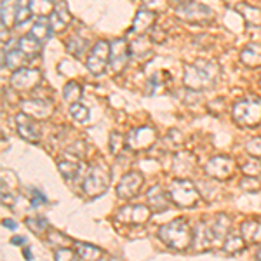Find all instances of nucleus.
Masks as SVG:
<instances>
[{
  "instance_id": "nucleus-1",
  "label": "nucleus",
  "mask_w": 261,
  "mask_h": 261,
  "mask_svg": "<svg viewBox=\"0 0 261 261\" xmlns=\"http://www.w3.org/2000/svg\"><path fill=\"white\" fill-rule=\"evenodd\" d=\"M159 237L162 239L164 242L169 247H174V249H185V247L190 246V226L185 220H176L169 223V225L162 226L159 230Z\"/></svg>"
},
{
  "instance_id": "nucleus-2",
  "label": "nucleus",
  "mask_w": 261,
  "mask_h": 261,
  "mask_svg": "<svg viewBox=\"0 0 261 261\" xmlns=\"http://www.w3.org/2000/svg\"><path fill=\"white\" fill-rule=\"evenodd\" d=\"M235 122L244 125H256L261 120V99L259 98H246L244 101H239L233 107Z\"/></svg>"
},
{
  "instance_id": "nucleus-3",
  "label": "nucleus",
  "mask_w": 261,
  "mask_h": 261,
  "mask_svg": "<svg viewBox=\"0 0 261 261\" xmlns=\"http://www.w3.org/2000/svg\"><path fill=\"white\" fill-rule=\"evenodd\" d=\"M216 70L213 66H209L207 63H202V65L197 66H188L187 68V86H193L197 82L195 89H202V87H209L213 86L214 81H216Z\"/></svg>"
},
{
  "instance_id": "nucleus-4",
  "label": "nucleus",
  "mask_w": 261,
  "mask_h": 261,
  "mask_svg": "<svg viewBox=\"0 0 261 261\" xmlns=\"http://www.w3.org/2000/svg\"><path fill=\"white\" fill-rule=\"evenodd\" d=\"M108 179H110L108 178V171L103 166L96 164V166L91 167L89 174H87L86 183H84V190H86V193H89L91 197L99 195V193L107 190Z\"/></svg>"
},
{
  "instance_id": "nucleus-5",
  "label": "nucleus",
  "mask_w": 261,
  "mask_h": 261,
  "mask_svg": "<svg viewBox=\"0 0 261 261\" xmlns=\"http://www.w3.org/2000/svg\"><path fill=\"white\" fill-rule=\"evenodd\" d=\"M172 199L178 205H195L199 202V193L190 181L178 179L172 183Z\"/></svg>"
},
{
  "instance_id": "nucleus-6",
  "label": "nucleus",
  "mask_w": 261,
  "mask_h": 261,
  "mask_svg": "<svg viewBox=\"0 0 261 261\" xmlns=\"http://www.w3.org/2000/svg\"><path fill=\"white\" fill-rule=\"evenodd\" d=\"M112 54L110 50V44L105 40L98 42V44L92 47L91 54H89V60H87V68H89L92 73H101L105 70V65L108 61V56Z\"/></svg>"
},
{
  "instance_id": "nucleus-7",
  "label": "nucleus",
  "mask_w": 261,
  "mask_h": 261,
  "mask_svg": "<svg viewBox=\"0 0 261 261\" xmlns=\"http://www.w3.org/2000/svg\"><path fill=\"white\" fill-rule=\"evenodd\" d=\"M141 183H143V178L138 172H129V174H125L124 178H122L119 187H117V195H119L120 199H130V197L138 193Z\"/></svg>"
},
{
  "instance_id": "nucleus-8",
  "label": "nucleus",
  "mask_w": 261,
  "mask_h": 261,
  "mask_svg": "<svg viewBox=\"0 0 261 261\" xmlns=\"http://www.w3.org/2000/svg\"><path fill=\"white\" fill-rule=\"evenodd\" d=\"M16 124H18L19 136L23 138V140H27V141H30V143L39 141V129H37L35 122H33L30 117L19 113V115L16 117Z\"/></svg>"
},
{
  "instance_id": "nucleus-9",
  "label": "nucleus",
  "mask_w": 261,
  "mask_h": 261,
  "mask_svg": "<svg viewBox=\"0 0 261 261\" xmlns=\"http://www.w3.org/2000/svg\"><path fill=\"white\" fill-rule=\"evenodd\" d=\"M37 82H39V71H33V70H19L11 79V84L19 91L30 89Z\"/></svg>"
},
{
  "instance_id": "nucleus-10",
  "label": "nucleus",
  "mask_w": 261,
  "mask_h": 261,
  "mask_svg": "<svg viewBox=\"0 0 261 261\" xmlns=\"http://www.w3.org/2000/svg\"><path fill=\"white\" fill-rule=\"evenodd\" d=\"M150 216V211L146 205H127L122 211L117 214V218L125 221H133V223H143L146 221Z\"/></svg>"
},
{
  "instance_id": "nucleus-11",
  "label": "nucleus",
  "mask_w": 261,
  "mask_h": 261,
  "mask_svg": "<svg viewBox=\"0 0 261 261\" xmlns=\"http://www.w3.org/2000/svg\"><path fill=\"white\" fill-rule=\"evenodd\" d=\"M112 68L113 71H122L127 63V47H125V40H115L113 42V49H112Z\"/></svg>"
},
{
  "instance_id": "nucleus-12",
  "label": "nucleus",
  "mask_w": 261,
  "mask_h": 261,
  "mask_svg": "<svg viewBox=\"0 0 261 261\" xmlns=\"http://www.w3.org/2000/svg\"><path fill=\"white\" fill-rule=\"evenodd\" d=\"M205 171L213 176H218V178H226V174L231 171V161H228V159H223V157L214 159V161H211L207 164Z\"/></svg>"
},
{
  "instance_id": "nucleus-13",
  "label": "nucleus",
  "mask_w": 261,
  "mask_h": 261,
  "mask_svg": "<svg viewBox=\"0 0 261 261\" xmlns=\"http://www.w3.org/2000/svg\"><path fill=\"white\" fill-rule=\"evenodd\" d=\"M40 40L37 39V37H23V39L19 40V49L24 53V56L28 58H33L35 54L40 53Z\"/></svg>"
},
{
  "instance_id": "nucleus-14",
  "label": "nucleus",
  "mask_w": 261,
  "mask_h": 261,
  "mask_svg": "<svg viewBox=\"0 0 261 261\" xmlns=\"http://www.w3.org/2000/svg\"><path fill=\"white\" fill-rule=\"evenodd\" d=\"M148 202L155 211H164V209H167V197L159 187L151 188L148 192Z\"/></svg>"
},
{
  "instance_id": "nucleus-15",
  "label": "nucleus",
  "mask_w": 261,
  "mask_h": 261,
  "mask_svg": "<svg viewBox=\"0 0 261 261\" xmlns=\"http://www.w3.org/2000/svg\"><path fill=\"white\" fill-rule=\"evenodd\" d=\"M75 251H77L79 258H82V259H96L103 254V251L94 246H89V244H77Z\"/></svg>"
},
{
  "instance_id": "nucleus-16",
  "label": "nucleus",
  "mask_w": 261,
  "mask_h": 261,
  "mask_svg": "<svg viewBox=\"0 0 261 261\" xmlns=\"http://www.w3.org/2000/svg\"><path fill=\"white\" fill-rule=\"evenodd\" d=\"M50 30H53V27H50V21L45 19V18H40L35 24H33L32 33H33V37H37L39 40H44V39H47V37H49Z\"/></svg>"
},
{
  "instance_id": "nucleus-17",
  "label": "nucleus",
  "mask_w": 261,
  "mask_h": 261,
  "mask_svg": "<svg viewBox=\"0 0 261 261\" xmlns=\"http://www.w3.org/2000/svg\"><path fill=\"white\" fill-rule=\"evenodd\" d=\"M23 56H24V53L21 49L9 50V53H7V61L4 63V65H7L9 68H16V66H19L21 63H23Z\"/></svg>"
},
{
  "instance_id": "nucleus-18",
  "label": "nucleus",
  "mask_w": 261,
  "mask_h": 261,
  "mask_svg": "<svg viewBox=\"0 0 261 261\" xmlns=\"http://www.w3.org/2000/svg\"><path fill=\"white\" fill-rule=\"evenodd\" d=\"M70 113H71V117H73L75 120H79V122H86L87 117H89V110H87V108L84 107V105H81V103L71 105Z\"/></svg>"
},
{
  "instance_id": "nucleus-19",
  "label": "nucleus",
  "mask_w": 261,
  "mask_h": 261,
  "mask_svg": "<svg viewBox=\"0 0 261 261\" xmlns=\"http://www.w3.org/2000/svg\"><path fill=\"white\" fill-rule=\"evenodd\" d=\"M60 169L63 172V176H66V178H73V176L79 172V162L61 161L60 162Z\"/></svg>"
},
{
  "instance_id": "nucleus-20",
  "label": "nucleus",
  "mask_w": 261,
  "mask_h": 261,
  "mask_svg": "<svg viewBox=\"0 0 261 261\" xmlns=\"http://www.w3.org/2000/svg\"><path fill=\"white\" fill-rule=\"evenodd\" d=\"M27 225L30 226L32 230H35L37 233H40V231H44L45 230V226H47V221L44 220V218H35V221L32 220H27Z\"/></svg>"
},
{
  "instance_id": "nucleus-21",
  "label": "nucleus",
  "mask_w": 261,
  "mask_h": 261,
  "mask_svg": "<svg viewBox=\"0 0 261 261\" xmlns=\"http://www.w3.org/2000/svg\"><path fill=\"white\" fill-rule=\"evenodd\" d=\"M47 199H45V195H42L40 190H33V199H32V205L33 207H39V205L45 204Z\"/></svg>"
},
{
  "instance_id": "nucleus-22",
  "label": "nucleus",
  "mask_w": 261,
  "mask_h": 261,
  "mask_svg": "<svg viewBox=\"0 0 261 261\" xmlns=\"http://www.w3.org/2000/svg\"><path fill=\"white\" fill-rule=\"evenodd\" d=\"M70 258V259H73L75 256H79V254H75V252H71V251H68V249H65V251H58L56 252V259H60V258Z\"/></svg>"
},
{
  "instance_id": "nucleus-23",
  "label": "nucleus",
  "mask_w": 261,
  "mask_h": 261,
  "mask_svg": "<svg viewBox=\"0 0 261 261\" xmlns=\"http://www.w3.org/2000/svg\"><path fill=\"white\" fill-rule=\"evenodd\" d=\"M4 226H6V228H11V230H16V223H14V221H11V220H6V221H4Z\"/></svg>"
},
{
  "instance_id": "nucleus-24",
  "label": "nucleus",
  "mask_w": 261,
  "mask_h": 261,
  "mask_svg": "<svg viewBox=\"0 0 261 261\" xmlns=\"http://www.w3.org/2000/svg\"><path fill=\"white\" fill-rule=\"evenodd\" d=\"M11 244H24V239L23 237H14L11 241Z\"/></svg>"
},
{
  "instance_id": "nucleus-25",
  "label": "nucleus",
  "mask_w": 261,
  "mask_h": 261,
  "mask_svg": "<svg viewBox=\"0 0 261 261\" xmlns=\"http://www.w3.org/2000/svg\"><path fill=\"white\" fill-rule=\"evenodd\" d=\"M24 258H27V259H32V252L28 251V249H24Z\"/></svg>"
},
{
  "instance_id": "nucleus-26",
  "label": "nucleus",
  "mask_w": 261,
  "mask_h": 261,
  "mask_svg": "<svg viewBox=\"0 0 261 261\" xmlns=\"http://www.w3.org/2000/svg\"><path fill=\"white\" fill-rule=\"evenodd\" d=\"M256 256H258V259H261V246H259V249H258V254H256Z\"/></svg>"
}]
</instances>
